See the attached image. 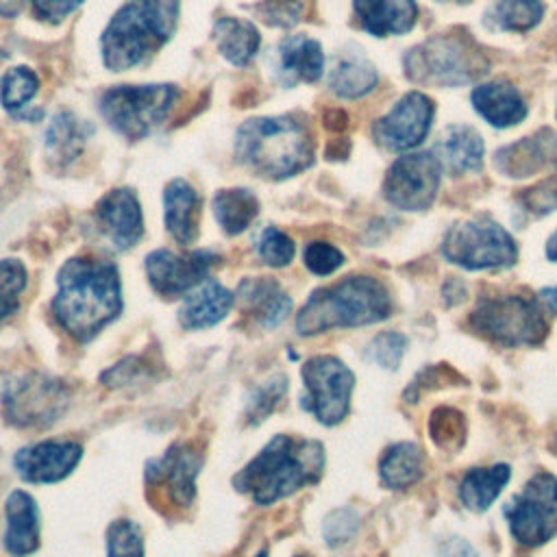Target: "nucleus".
<instances>
[{"instance_id":"obj_1","label":"nucleus","mask_w":557,"mask_h":557,"mask_svg":"<svg viewBox=\"0 0 557 557\" xmlns=\"http://www.w3.org/2000/svg\"><path fill=\"white\" fill-rule=\"evenodd\" d=\"M122 311V287L115 263L74 257L57 276L52 313L78 342H89Z\"/></svg>"},{"instance_id":"obj_2","label":"nucleus","mask_w":557,"mask_h":557,"mask_svg":"<svg viewBox=\"0 0 557 557\" xmlns=\"http://www.w3.org/2000/svg\"><path fill=\"white\" fill-rule=\"evenodd\" d=\"M322 470L324 446L318 440L278 433L233 476V485L265 507L315 483Z\"/></svg>"},{"instance_id":"obj_3","label":"nucleus","mask_w":557,"mask_h":557,"mask_svg":"<svg viewBox=\"0 0 557 557\" xmlns=\"http://www.w3.org/2000/svg\"><path fill=\"white\" fill-rule=\"evenodd\" d=\"M237 159L265 178H287L313 163V135L296 115L255 117L239 126Z\"/></svg>"},{"instance_id":"obj_4","label":"nucleus","mask_w":557,"mask_h":557,"mask_svg":"<svg viewBox=\"0 0 557 557\" xmlns=\"http://www.w3.org/2000/svg\"><path fill=\"white\" fill-rule=\"evenodd\" d=\"M176 20L178 0H128L102 33L104 65L124 72L144 63L170 39Z\"/></svg>"},{"instance_id":"obj_5","label":"nucleus","mask_w":557,"mask_h":557,"mask_svg":"<svg viewBox=\"0 0 557 557\" xmlns=\"http://www.w3.org/2000/svg\"><path fill=\"white\" fill-rule=\"evenodd\" d=\"M389 311L392 298L379 278L346 276L309 296L296 315V331L300 335H315L329 329L366 326L385 320Z\"/></svg>"},{"instance_id":"obj_6","label":"nucleus","mask_w":557,"mask_h":557,"mask_svg":"<svg viewBox=\"0 0 557 557\" xmlns=\"http://www.w3.org/2000/svg\"><path fill=\"white\" fill-rule=\"evenodd\" d=\"M407 76L422 85H468L487 70L483 50L463 35H437L411 48L405 57Z\"/></svg>"},{"instance_id":"obj_7","label":"nucleus","mask_w":557,"mask_h":557,"mask_svg":"<svg viewBox=\"0 0 557 557\" xmlns=\"http://www.w3.org/2000/svg\"><path fill=\"white\" fill-rule=\"evenodd\" d=\"M470 326L500 346H535L544 342L548 322L531 296H487L470 313Z\"/></svg>"},{"instance_id":"obj_8","label":"nucleus","mask_w":557,"mask_h":557,"mask_svg":"<svg viewBox=\"0 0 557 557\" xmlns=\"http://www.w3.org/2000/svg\"><path fill=\"white\" fill-rule=\"evenodd\" d=\"M176 96L174 85H122L102 94L100 113L126 139H141L168 117Z\"/></svg>"},{"instance_id":"obj_9","label":"nucleus","mask_w":557,"mask_h":557,"mask_svg":"<svg viewBox=\"0 0 557 557\" xmlns=\"http://www.w3.org/2000/svg\"><path fill=\"white\" fill-rule=\"evenodd\" d=\"M442 252L450 263L466 270L513 265L518 259L513 237L490 218H472L450 226Z\"/></svg>"},{"instance_id":"obj_10","label":"nucleus","mask_w":557,"mask_h":557,"mask_svg":"<svg viewBox=\"0 0 557 557\" xmlns=\"http://www.w3.org/2000/svg\"><path fill=\"white\" fill-rule=\"evenodd\" d=\"M300 374L305 383L300 407L326 426L339 424L350 411V394L355 387L352 370L333 355H318L305 361Z\"/></svg>"},{"instance_id":"obj_11","label":"nucleus","mask_w":557,"mask_h":557,"mask_svg":"<svg viewBox=\"0 0 557 557\" xmlns=\"http://www.w3.org/2000/svg\"><path fill=\"white\" fill-rule=\"evenodd\" d=\"M511 535L524 546H540L557 535V479L533 474L522 492L503 509Z\"/></svg>"},{"instance_id":"obj_12","label":"nucleus","mask_w":557,"mask_h":557,"mask_svg":"<svg viewBox=\"0 0 557 557\" xmlns=\"http://www.w3.org/2000/svg\"><path fill=\"white\" fill-rule=\"evenodd\" d=\"M67 403L65 385L41 374H22L2 389L7 420L15 426H46L65 411Z\"/></svg>"},{"instance_id":"obj_13","label":"nucleus","mask_w":557,"mask_h":557,"mask_svg":"<svg viewBox=\"0 0 557 557\" xmlns=\"http://www.w3.org/2000/svg\"><path fill=\"white\" fill-rule=\"evenodd\" d=\"M442 165L433 152L398 157L383 181V196L403 211H424L433 205L440 187Z\"/></svg>"},{"instance_id":"obj_14","label":"nucleus","mask_w":557,"mask_h":557,"mask_svg":"<svg viewBox=\"0 0 557 557\" xmlns=\"http://www.w3.org/2000/svg\"><path fill=\"white\" fill-rule=\"evenodd\" d=\"M202 466V453L191 442H178L159 459L146 466V481L152 494L168 500L174 509H185L196 496V476Z\"/></svg>"},{"instance_id":"obj_15","label":"nucleus","mask_w":557,"mask_h":557,"mask_svg":"<svg viewBox=\"0 0 557 557\" xmlns=\"http://www.w3.org/2000/svg\"><path fill=\"white\" fill-rule=\"evenodd\" d=\"M435 107L429 96L420 91L405 94L387 115L374 122V139L394 152L416 148L429 133Z\"/></svg>"},{"instance_id":"obj_16","label":"nucleus","mask_w":557,"mask_h":557,"mask_svg":"<svg viewBox=\"0 0 557 557\" xmlns=\"http://www.w3.org/2000/svg\"><path fill=\"white\" fill-rule=\"evenodd\" d=\"M215 259L218 257L209 250L176 255L168 248H159L146 257V274L157 294L176 298L200 285Z\"/></svg>"},{"instance_id":"obj_17","label":"nucleus","mask_w":557,"mask_h":557,"mask_svg":"<svg viewBox=\"0 0 557 557\" xmlns=\"http://www.w3.org/2000/svg\"><path fill=\"white\" fill-rule=\"evenodd\" d=\"M81 457L83 446L74 440H44L20 448L13 466L28 483H57L78 466Z\"/></svg>"},{"instance_id":"obj_18","label":"nucleus","mask_w":557,"mask_h":557,"mask_svg":"<svg viewBox=\"0 0 557 557\" xmlns=\"http://www.w3.org/2000/svg\"><path fill=\"white\" fill-rule=\"evenodd\" d=\"M94 215L100 233L104 235L109 246L117 252L128 250L144 235L141 207L133 189L122 187V189L109 191L98 200Z\"/></svg>"},{"instance_id":"obj_19","label":"nucleus","mask_w":557,"mask_h":557,"mask_svg":"<svg viewBox=\"0 0 557 557\" xmlns=\"http://www.w3.org/2000/svg\"><path fill=\"white\" fill-rule=\"evenodd\" d=\"M4 548L13 557H26L39 548V509L24 490H13L4 503Z\"/></svg>"},{"instance_id":"obj_20","label":"nucleus","mask_w":557,"mask_h":557,"mask_svg":"<svg viewBox=\"0 0 557 557\" xmlns=\"http://www.w3.org/2000/svg\"><path fill=\"white\" fill-rule=\"evenodd\" d=\"M200 196L198 191L183 178H174L168 183L163 191L165 207V226L170 235L181 244L189 246L198 237L200 224Z\"/></svg>"},{"instance_id":"obj_21","label":"nucleus","mask_w":557,"mask_h":557,"mask_svg":"<svg viewBox=\"0 0 557 557\" xmlns=\"http://www.w3.org/2000/svg\"><path fill=\"white\" fill-rule=\"evenodd\" d=\"M472 104L492 126L505 128L522 122L527 115V104L518 87H513L509 81H490L472 91Z\"/></svg>"},{"instance_id":"obj_22","label":"nucleus","mask_w":557,"mask_h":557,"mask_svg":"<svg viewBox=\"0 0 557 557\" xmlns=\"http://www.w3.org/2000/svg\"><path fill=\"white\" fill-rule=\"evenodd\" d=\"M352 7L361 26L374 37L407 33L418 20L416 0H355Z\"/></svg>"},{"instance_id":"obj_23","label":"nucleus","mask_w":557,"mask_h":557,"mask_svg":"<svg viewBox=\"0 0 557 557\" xmlns=\"http://www.w3.org/2000/svg\"><path fill=\"white\" fill-rule=\"evenodd\" d=\"M435 157L450 174L474 172L483 163V139L472 126H446L437 139Z\"/></svg>"},{"instance_id":"obj_24","label":"nucleus","mask_w":557,"mask_h":557,"mask_svg":"<svg viewBox=\"0 0 557 557\" xmlns=\"http://www.w3.org/2000/svg\"><path fill=\"white\" fill-rule=\"evenodd\" d=\"M233 294L215 281H205L194 292L185 294L178 311V322L187 331L209 329L226 318L233 307Z\"/></svg>"},{"instance_id":"obj_25","label":"nucleus","mask_w":557,"mask_h":557,"mask_svg":"<svg viewBox=\"0 0 557 557\" xmlns=\"http://www.w3.org/2000/svg\"><path fill=\"white\" fill-rule=\"evenodd\" d=\"M324 70L322 46L307 35H292L278 46V74L285 85L315 83Z\"/></svg>"},{"instance_id":"obj_26","label":"nucleus","mask_w":557,"mask_h":557,"mask_svg":"<svg viewBox=\"0 0 557 557\" xmlns=\"http://www.w3.org/2000/svg\"><path fill=\"white\" fill-rule=\"evenodd\" d=\"M557 157V137L553 131L544 128L531 137H524L496 154V165L509 176H529L540 170L546 161Z\"/></svg>"},{"instance_id":"obj_27","label":"nucleus","mask_w":557,"mask_h":557,"mask_svg":"<svg viewBox=\"0 0 557 557\" xmlns=\"http://www.w3.org/2000/svg\"><path fill=\"white\" fill-rule=\"evenodd\" d=\"M237 298L250 313H255L263 329L278 326L292 311V298L276 281L263 276L246 278L237 289Z\"/></svg>"},{"instance_id":"obj_28","label":"nucleus","mask_w":557,"mask_h":557,"mask_svg":"<svg viewBox=\"0 0 557 557\" xmlns=\"http://www.w3.org/2000/svg\"><path fill=\"white\" fill-rule=\"evenodd\" d=\"M213 39L222 57L233 65H246L257 54L261 44L257 26L239 17H220L213 24Z\"/></svg>"},{"instance_id":"obj_29","label":"nucleus","mask_w":557,"mask_h":557,"mask_svg":"<svg viewBox=\"0 0 557 557\" xmlns=\"http://www.w3.org/2000/svg\"><path fill=\"white\" fill-rule=\"evenodd\" d=\"M379 76L374 65L359 52H344L335 59L329 87L342 98H361L374 89Z\"/></svg>"},{"instance_id":"obj_30","label":"nucleus","mask_w":557,"mask_h":557,"mask_svg":"<svg viewBox=\"0 0 557 557\" xmlns=\"http://www.w3.org/2000/svg\"><path fill=\"white\" fill-rule=\"evenodd\" d=\"M511 476L509 466L496 463L492 468H472L459 485V498L470 511H485L503 492Z\"/></svg>"},{"instance_id":"obj_31","label":"nucleus","mask_w":557,"mask_h":557,"mask_svg":"<svg viewBox=\"0 0 557 557\" xmlns=\"http://www.w3.org/2000/svg\"><path fill=\"white\" fill-rule=\"evenodd\" d=\"M422 470H424V455L411 442H400L389 446L379 461L381 481L392 490H403L413 485L422 476Z\"/></svg>"},{"instance_id":"obj_32","label":"nucleus","mask_w":557,"mask_h":557,"mask_svg":"<svg viewBox=\"0 0 557 557\" xmlns=\"http://www.w3.org/2000/svg\"><path fill=\"white\" fill-rule=\"evenodd\" d=\"M213 213L224 233L237 235L257 218L259 202L248 189H220L213 198Z\"/></svg>"},{"instance_id":"obj_33","label":"nucleus","mask_w":557,"mask_h":557,"mask_svg":"<svg viewBox=\"0 0 557 557\" xmlns=\"http://www.w3.org/2000/svg\"><path fill=\"white\" fill-rule=\"evenodd\" d=\"M85 141L83 124L67 111L59 113L52 124L46 131V146L52 157L70 161L78 154L81 146Z\"/></svg>"},{"instance_id":"obj_34","label":"nucleus","mask_w":557,"mask_h":557,"mask_svg":"<svg viewBox=\"0 0 557 557\" xmlns=\"http://www.w3.org/2000/svg\"><path fill=\"white\" fill-rule=\"evenodd\" d=\"M544 4L540 0H498L492 9V20L503 30H529L540 24Z\"/></svg>"},{"instance_id":"obj_35","label":"nucleus","mask_w":557,"mask_h":557,"mask_svg":"<svg viewBox=\"0 0 557 557\" xmlns=\"http://www.w3.org/2000/svg\"><path fill=\"white\" fill-rule=\"evenodd\" d=\"M39 89V78L30 67H13L0 81V100L7 111L26 107Z\"/></svg>"},{"instance_id":"obj_36","label":"nucleus","mask_w":557,"mask_h":557,"mask_svg":"<svg viewBox=\"0 0 557 557\" xmlns=\"http://www.w3.org/2000/svg\"><path fill=\"white\" fill-rule=\"evenodd\" d=\"M26 287V268L20 259H0V322L20 307V294Z\"/></svg>"},{"instance_id":"obj_37","label":"nucleus","mask_w":557,"mask_h":557,"mask_svg":"<svg viewBox=\"0 0 557 557\" xmlns=\"http://www.w3.org/2000/svg\"><path fill=\"white\" fill-rule=\"evenodd\" d=\"M107 557H144V535L137 522L120 518L109 524Z\"/></svg>"},{"instance_id":"obj_38","label":"nucleus","mask_w":557,"mask_h":557,"mask_svg":"<svg viewBox=\"0 0 557 557\" xmlns=\"http://www.w3.org/2000/svg\"><path fill=\"white\" fill-rule=\"evenodd\" d=\"M285 392H287V379L283 374H274L268 381L259 383L252 389V396H250L248 407H246L248 422L257 424V422L265 420L268 413H272L274 407L278 405V400L285 396Z\"/></svg>"},{"instance_id":"obj_39","label":"nucleus","mask_w":557,"mask_h":557,"mask_svg":"<svg viewBox=\"0 0 557 557\" xmlns=\"http://www.w3.org/2000/svg\"><path fill=\"white\" fill-rule=\"evenodd\" d=\"M431 437L437 446L442 448H459L463 442V433H466V422L463 416L450 407H440L433 411L431 418Z\"/></svg>"},{"instance_id":"obj_40","label":"nucleus","mask_w":557,"mask_h":557,"mask_svg":"<svg viewBox=\"0 0 557 557\" xmlns=\"http://www.w3.org/2000/svg\"><path fill=\"white\" fill-rule=\"evenodd\" d=\"M407 348V337L394 331L379 333L366 348V357L385 370H396Z\"/></svg>"},{"instance_id":"obj_41","label":"nucleus","mask_w":557,"mask_h":557,"mask_svg":"<svg viewBox=\"0 0 557 557\" xmlns=\"http://www.w3.org/2000/svg\"><path fill=\"white\" fill-rule=\"evenodd\" d=\"M359 524H361V518L352 507L333 509L322 522L324 542L333 548L342 546L355 537V533L359 531Z\"/></svg>"},{"instance_id":"obj_42","label":"nucleus","mask_w":557,"mask_h":557,"mask_svg":"<svg viewBox=\"0 0 557 557\" xmlns=\"http://www.w3.org/2000/svg\"><path fill=\"white\" fill-rule=\"evenodd\" d=\"M294 250L292 237L276 226H268L259 237V257L272 268L287 265L294 259Z\"/></svg>"},{"instance_id":"obj_43","label":"nucleus","mask_w":557,"mask_h":557,"mask_svg":"<svg viewBox=\"0 0 557 557\" xmlns=\"http://www.w3.org/2000/svg\"><path fill=\"white\" fill-rule=\"evenodd\" d=\"M302 261L309 272H313L318 276H326V274H333L344 263V255L333 244L318 239V242H309L305 246Z\"/></svg>"},{"instance_id":"obj_44","label":"nucleus","mask_w":557,"mask_h":557,"mask_svg":"<svg viewBox=\"0 0 557 557\" xmlns=\"http://www.w3.org/2000/svg\"><path fill=\"white\" fill-rule=\"evenodd\" d=\"M257 13L263 17V22L287 28L300 20L302 2L300 0H265L257 7Z\"/></svg>"},{"instance_id":"obj_45","label":"nucleus","mask_w":557,"mask_h":557,"mask_svg":"<svg viewBox=\"0 0 557 557\" xmlns=\"http://www.w3.org/2000/svg\"><path fill=\"white\" fill-rule=\"evenodd\" d=\"M522 205L535 213V215H544L557 209V170L550 178L537 183L535 187L527 189L522 194Z\"/></svg>"},{"instance_id":"obj_46","label":"nucleus","mask_w":557,"mask_h":557,"mask_svg":"<svg viewBox=\"0 0 557 557\" xmlns=\"http://www.w3.org/2000/svg\"><path fill=\"white\" fill-rule=\"evenodd\" d=\"M30 4L37 17L46 22H61L72 11H76L83 4V0H30Z\"/></svg>"},{"instance_id":"obj_47","label":"nucleus","mask_w":557,"mask_h":557,"mask_svg":"<svg viewBox=\"0 0 557 557\" xmlns=\"http://www.w3.org/2000/svg\"><path fill=\"white\" fill-rule=\"evenodd\" d=\"M442 557H479V553L463 537H448L440 544Z\"/></svg>"},{"instance_id":"obj_48","label":"nucleus","mask_w":557,"mask_h":557,"mask_svg":"<svg viewBox=\"0 0 557 557\" xmlns=\"http://www.w3.org/2000/svg\"><path fill=\"white\" fill-rule=\"evenodd\" d=\"M324 122H326V126L331 128V131H342V128H346V113L344 111H329L326 113V117H324Z\"/></svg>"},{"instance_id":"obj_49","label":"nucleus","mask_w":557,"mask_h":557,"mask_svg":"<svg viewBox=\"0 0 557 557\" xmlns=\"http://www.w3.org/2000/svg\"><path fill=\"white\" fill-rule=\"evenodd\" d=\"M22 9V0H0V15L13 17Z\"/></svg>"},{"instance_id":"obj_50","label":"nucleus","mask_w":557,"mask_h":557,"mask_svg":"<svg viewBox=\"0 0 557 557\" xmlns=\"http://www.w3.org/2000/svg\"><path fill=\"white\" fill-rule=\"evenodd\" d=\"M542 298L546 300V305L550 307V311L557 313V287H544V289H542Z\"/></svg>"},{"instance_id":"obj_51","label":"nucleus","mask_w":557,"mask_h":557,"mask_svg":"<svg viewBox=\"0 0 557 557\" xmlns=\"http://www.w3.org/2000/svg\"><path fill=\"white\" fill-rule=\"evenodd\" d=\"M546 257L557 261V231L550 235V239L546 242Z\"/></svg>"},{"instance_id":"obj_52","label":"nucleus","mask_w":557,"mask_h":557,"mask_svg":"<svg viewBox=\"0 0 557 557\" xmlns=\"http://www.w3.org/2000/svg\"><path fill=\"white\" fill-rule=\"evenodd\" d=\"M255 557H268V553H265V550H259Z\"/></svg>"},{"instance_id":"obj_53","label":"nucleus","mask_w":557,"mask_h":557,"mask_svg":"<svg viewBox=\"0 0 557 557\" xmlns=\"http://www.w3.org/2000/svg\"><path fill=\"white\" fill-rule=\"evenodd\" d=\"M296 557H309V555H296Z\"/></svg>"},{"instance_id":"obj_54","label":"nucleus","mask_w":557,"mask_h":557,"mask_svg":"<svg viewBox=\"0 0 557 557\" xmlns=\"http://www.w3.org/2000/svg\"><path fill=\"white\" fill-rule=\"evenodd\" d=\"M455 2H468V0H455Z\"/></svg>"}]
</instances>
